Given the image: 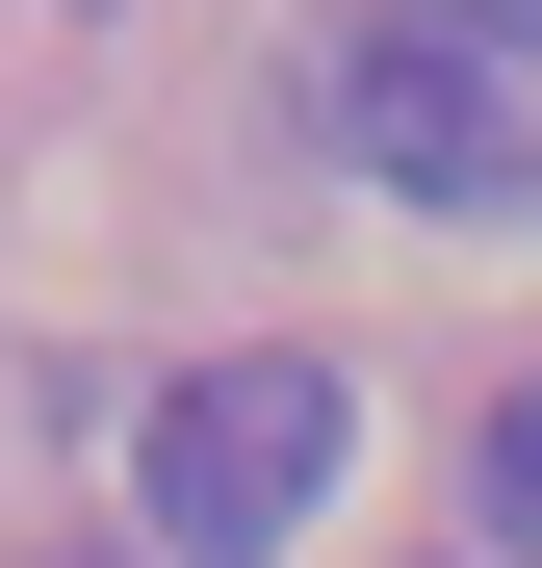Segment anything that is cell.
Returning a JSON list of instances; mask_svg holds the SVG:
<instances>
[{
    "label": "cell",
    "mask_w": 542,
    "mask_h": 568,
    "mask_svg": "<svg viewBox=\"0 0 542 568\" xmlns=\"http://www.w3.org/2000/svg\"><path fill=\"white\" fill-rule=\"evenodd\" d=\"M52 568H78V542H52ZM104 568H155V542H104Z\"/></svg>",
    "instance_id": "4"
},
{
    "label": "cell",
    "mask_w": 542,
    "mask_h": 568,
    "mask_svg": "<svg viewBox=\"0 0 542 568\" xmlns=\"http://www.w3.org/2000/svg\"><path fill=\"white\" fill-rule=\"evenodd\" d=\"M336 155L439 233H542V0H336Z\"/></svg>",
    "instance_id": "1"
},
{
    "label": "cell",
    "mask_w": 542,
    "mask_h": 568,
    "mask_svg": "<svg viewBox=\"0 0 542 568\" xmlns=\"http://www.w3.org/2000/svg\"><path fill=\"white\" fill-rule=\"evenodd\" d=\"M466 517H491V568H542V388H491V439H466Z\"/></svg>",
    "instance_id": "3"
},
{
    "label": "cell",
    "mask_w": 542,
    "mask_h": 568,
    "mask_svg": "<svg viewBox=\"0 0 542 568\" xmlns=\"http://www.w3.org/2000/svg\"><path fill=\"white\" fill-rule=\"evenodd\" d=\"M466 568H491V542H466Z\"/></svg>",
    "instance_id": "5"
},
{
    "label": "cell",
    "mask_w": 542,
    "mask_h": 568,
    "mask_svg": "<svg viewBox=\"0 0 542 568\" xmlns=\"http://www.w3.org/2000/svg\"><path fill=\"white\" fill-rule=\"evenodd\" d=\"M336 465H361V388L310 336H233V362H181V388L130 414V491H155V568H285L336 517Z\"/></svg>",
    "instance_id": "2"
}]
</instances>
